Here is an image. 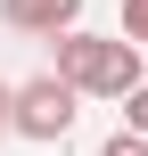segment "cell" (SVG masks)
<instances>
[{
  "mask_svg": "<svg viewBox=\"0 0 148 156\" xmlns=\"http://www.w3.org/2000/svg\"><path fill=\"white\" fill-rule=\"evenodd\" d=\"M99 156H148V132H132V123H124V132H115V140H107Z\"/></svg>",
  "mask_w": 148,
  "mask_h": 156,
  "instance_id": "obj_5",
  "label": "cell"
},
{
  "mask_svg": "<svg viewBox=\"0 0 148 156\" xmlns=\"http://www.w3.org/2000/svg\"><path fill=\"white\" fill-rule=\"evenodd\" d=\"M74 115H82V90H74L58 66L33 74V82H16V140H66Z\"/></svg>",
  "mask_w": 148,
  "mask_h": 156,
  "instance_id": "obj_2",
  "label": "cell"
},
{
  "mask_svg": "<svg viewBox=\"0 0 148 156\" xmlns=\"http://www.w3.org/2000/svg\"><path fill=\"white\" fill-rule=\"evenodd\" d=\"M16 132V82H0V140Z\"/></svg>",
  "mask_w": 148,
  "mask_h": 156,
  "instance_id": "obj_7",
  "label": "cell"
},
{
  "mask_svg": "<svg viewBox=\"0 0 148 156\" xmlns=\"http://www.w3.org/2000/svg\"><path fill=\"white\" fill-rule=\"evenodd\" d=\"M58 74H66L82 99H124L132 82H148L140 41H132V33H82V25L58 33Z\"/></svg>",
  "mask_w": 148,
  "mask_h": 156,
  "instance_id": "obj_1",
  "label": "cell"
},
{
  "mask_svg": "<svg viewBox=\"0 0 148 156\" xmlns=\"http://www.w3.org/2000/svg\"><path fill=\"white\" fill-rule=\"evenodd\" d=\"M124 33H132V41L148 49V0H124Z\"/></svg>",
  "mask_w": 148,
  "mask_h": 156,
  "instance_id": "obj_6",
  "label": "cell"
},
{
  "mask_svg": "<svg viewBox=\"0 0 148 156\" xmlns=\"http://www.w3.org/2000/svg\"><path fill=\"white\" fill-rule=\"evenodd\" d=\"M124 123H132V132H148V82H132V90H124Z\"/></svg>",
  "mask_w": 148,
  "mask_h": 156,
  "instance_id": "obj_4",
  "label": "cell"
},
{
  "mask_svg": "<svg viewBox=\"0 0 148 156\" xmlns=\"http://www.w3.org/2000/svg\"><path fill=\"white\" fill-rule=\"evenodd\" d=\"M0 25H8V33H41V41H58L66 25H82V0H0Z\"/></svg>",
  "mask_w": 148,
  "mask_h": 156,
  "instance_id": "obj_3",
  "label": "cell"
}]
</instances>
